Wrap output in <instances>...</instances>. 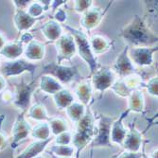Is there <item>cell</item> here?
<instances>
[{
  "instance_id": "6da1fadb",
  "label": "cell",
  "mask_w": 158,
  "mask_h": 158,
  "mask_svg": "<svg viewBox=\"0 0 158 158\" xmlns=\"http://www.w3.org/2000/svg\"><path fill=\"white\" fill-rule=\"evenodd\" d=\"M119 36L128 43V46H134L135 48L151 47L157 45L158 37L145 20L138 15H135L134 18L129 22L119 33Z\"/></svg>"
},
{
  "instance_id": "7a4b0ae2",
  "label": "cell",
  "mask_w": 158,
  "mask_h": 158,
  "mask_svg": "<svg viewBox=\"0 0 158 158\" xmlns=\"http://www.w3.org/2000/svg\"><path fill=\"white\" fill-rule=\"evenodd\" d=\"M95 118L88 107L85 110L82 118L77 123V130L72 137V146L75 149V158H80L81 152L90 145L96 135Z\"/></svg>"
},
{
  "instance_id": "3957f363",
  "label": "cell",
  "mask_w": 158,
  "mask_h": 158,
  "mask_svg": "<svg viewBox=\"0 0 158 158\" xmlns=\"http://www.w3.org/2000/svg\"><path fill=\"white\" fill-rule=\"evenodd\" d=\"M64 27L70 32V34L73 36L75 44H76L77 52L81 58L86 63V64L88 65L90 69V74L92 75L99 68V64H98L96 56L94 55L91 49L88 37L81 31L77 30V28L71 27L67 24H64Z\"/></svg>"
},
{
  "instance_id": "277c9868",
  "label": "cell",
  "mask_w": 158,
  "mask_h": 158,
  "mask_svg": "<svg viewBox=\"0 0 158 158\" xmlns=\"http://www.w3.org/2000/svg\"><path fill=\"white\" fill-rule=\"evenodd\" d=\"M44 75H49L56 79L61 84H68L80 78L77 66H65L57 63H49L43 67Z\"/></svg>"
},
{
  "instance_id": "5b68a950",
  "label": "cell",
  "mask_w": 158,
  "mask_h": 158,
  "mask_svg": "<svg viewBox=\"0 0 158 158\" xmlns=\"http://www.w3.org/2000/svg\"><path fill=\"white\" fill-rule=\"evenodd\" d=\"M36 90V81L26 82L24 79L15 85V94L13 96L12 103L22 113H27L31 106V97Z\"/></svg>"
},
{
  "instance_id": "8992f818",
  "label": "cell",
  "mask_w": 158,
  "mask_h": 158,
  "mask_svg": "<svg viewBox=\"0 0 158 158\" xmlns=\"http://www.w3.org/2000/svg\"><path fill=\"white\" fill-rule=\"evenodd\" d=\"M37 69V64L26 59H16L13 61H6L0 64V75L6 78L20 76L24 73L33 75Z\"/></svg>"
},
{
  "instance_id": "52a82bcc",
  "label": "cell",
  "mask_w": 158,
  "mask_h": 158,
  "mask_svg": "<svg viewBox=\"0 0 158 158\" xmlns=\"http://www.w3.org/2000/svg\"><path fill=\"white\" fill-rule=\"evenodd\" d=\"M114 118L102 114L98 118V125L96 130V135L90 143L91 148H111L112 143L110 140L111 128L114 121Z\"/></svg>"
},
{
  "instance_id": "ba28073f",
  "label": "cell",
  "mask_w": 158,
  "mask_h": 158,
  "mask_svg": "<svg viewBox=\"0 0 158 158\" xmlns=\"http://www.w3.org/2000/svg\"><path fill=\"white\" fill-rule=\"evenodd\" d=\"M26 113L20 112L16 117L14 123L11 128L10 134V148L11 150H15L21 143H23L28 136L31 135L32 127L28 123L26 118Z\"/></svg>"
},
{
  "instance_id": "9c48e42d",
  "label": "cell",
  "mask_w": 158,
  "mask_h": 158,
  "mask_svg": "<svg viewBox=\"0 0 158 158\" xmlns=\"http://www.w3.org/2000/svg\"><path fill=\"white\" fill-rule=\"evenodd\" d=\"M57 50V64H61L64 61H71L76 55L77 48L73 36L70 33L63 34L55 42Z\"/></svg>"
},
{
  "instance_id": "30bf717a",
  "label": "cell",
  "mask_w": 158,
  "mask_h": 158,
  "mask_svg": "<svg viewBox=\"0 0 158 158\" xmlns=\"http://www.w3.org/2000/svg\"><path fill=\"white\" fill-rule=\"evenodd\" d=\"M112 4H113V1L105 9L92 6L89 10L83 12L81 14V21H80L81 27L86 31H91L94 28L98 27L99 24L102 23V21L103 20L105 13L107 12V9Z\"/></svg>"
},
{
  "instance_id": "8fae6325",
  "label": "cell",
  "mask_w": 158,
  "mask_h": 158,
  "mask_svg": "<svg viewBox=\"0 0 158 158\" xmlns=\"http://www.w3.org/2000/svg\"><path fill=\"white\" fill-rule=\"evenodd\" d=\"M158 47H140L129 48L128 55L134 64L144 67L150 66L153 64V56L157 52Z\"/></svg>"
},
{
  "instance_id": "7c38bea8",
  "label": "cell",
  "mask_w": 158,
  "mask_h": 158,
  "mask_svg": "<svg viewBox=\"0 0 158 158\" xmlns=\"http://www.w3.org/2000/svg\"><path fill=\"white\" fill-rule=\"evenodd\" d=\"M91 81L94 89L102 94L110 89L113 83L116 81V74L109 67H99L92 74Z\"/></svg>"
},
{
  "instance_id": "4fadbf2b",
  "label": "cell",
  "mask_w": 158,
  "mask_h": 158,
  "mask_svg": "<svg viewBox=\"0 0 158 158\" xmlns=\"http://www.w3.org/2000/svg\"><path fill=\"white\" fill-rule=\"evenodd\" d=\"M129 48H130L129 46H126L124 48V49L118 56V58L114 61L113 67H112L113 72L114 74L118 75L120 79L126 78L128 76L135 73V64L132 63L130 57L128 55Z\"/></svg>"
},
{
  "instance_id": "5bb4252c",
  "label": "cell",
  "mask_w": 158,
  "mask_h": 158,
  "mask_svg": "<svg viewBox=\"0 0 158 158\" xmlns=\"http://www.w3.org/2000/svg\"><path fill=\"white\" fill-rule=\"evenodd\" d=\"M143 143V135L137 130L135 124L130 125V129L127 131L126 136L123 140L122 147L125 151L132 152H139Z\"/></svg>"
},
{
  "instance_id": "9a60e30c",
  "label": "cell",
  "mask_w": 158,
  "mask_h": 158,
  "mask_svg": "<svg viewBox=\"0 0 158 158\" xmlns=\"http://www.w3.org/2000/svg\"><path fill=\"white\" fill-rule=\"evenodd\" d=\"M41 18H33L30 16L26 10L15 9L13 15V24L18 33L22 34L23 32L28 31L35 25V23Z\"/></svg>"
},
{
  "instance_id": "2e32d148",
  "label": "cell",
  "mask_w": 158,
  "mask_h": 158,
  "mask_svg": "<svg viewBox=\"0 0 158 158\" xmlns=\"http://www.w3.org/2000/svg\"><path fill=\"white\" fill-rule=\"evenodd\" d=\"M128 110L122 112L120 114V116L114 119V121L112 124V128H111V135H110V140L112 144H117L121 146L123 140L126 136L127 134V129L124 127L123 125V120L125 118H127V116L129 114Z\"/></svg>"
},
{
  "instance_id": "e0dca14e",
  "label": "cell",
  "mask_w": 158,
  "mask_h": 158,
  "mask_svg": "<svg viewBox=\"0 0 158 158\" xmlns=\"http://www.w3.org/2000/svg\"><path fill=\"white\" fill-rule=\"evenodd\" d=\"M53 139L54 138L50 137L46 140H35L25 148L15 158H35L46 151Z\"/></svg>"
},
{
  "instance_id": "ac0fdd59",
  "label": "cell",
  "mask_w": 158,
  "mask_h": 158,
  "mask_svg": "<svg viewBox=\"0 0 158 158\" xmlns=\"http://www.w3.org/2000/svg\"><path fill=\"white\" fill-rule=\"evenodd\" d=\"M46 54V46L37 40H32L26 47H24V53L26 60L30 62H38L44 59Z\"/></svg>"
},
{
  "instance_id": "d6986e66",
  "label": "cell",
  "mask_w": 158,
  "mask_h": 158,
  "mask_svg": "<svg viewBox=\"0 0 158 158\" xmlns=\"http://www.w3.org/2000/svg\"><path fill=\"white\" fill-rule=\"evenodd\" d=\"M24 53V45L17 40L13 42H7L4 48L0 50V56L4 57L8 61L19 59Z\"/></svg>"
},
{
  "instance_id": "ffe728a7",
  "label": "cell",
  "mask_w": 158,
  "mask_h": 158,
  "mask_svg": "<svg viewBox=\"0 0 158 158\" xmlns=\"http://www.w3.org/2000/svg\"><path fill=\"white\" fill-rule=\"evenodd\" d=\"M41 31L49 42H56L63 35L62 25L55 20H49L43 24L41 27Z\"/></svg>"
},
{
  "instance_id": "44dd1931",
  "label": "cell",
  "mask_w": 158,
  "mask_h": 158,
  "mask_svg": "<svg viewBox=\"0 0 158 158\" xmlns=\"http://www.w3.org/2000/svg\"><path fill=\"white\" fill-rule=\"evenodd\" d=\"M89 43L94 55L106 53L112 48V43L109 41V39L99 34H95L91 36V38L89 39Z\"/></svg>"
},
{
  "instance_id": "7402d4cb",
  "label": "cell",
  "mask_w": 158,
  "mask_h": 158,
  "mask_svg": "<svg viewBox=\"0 0 158 158\" xmlns=\"http://www.w3.org/2000/svg\"><path fill=\"white\" fill-rule=\"evenodd\" d=\"M75 94L80 100V102L84 106L89 105L92 95H93V87L91 81H81L75 88Z\"/></svg>"
},
{
  "instance_id": "603a6c76",
  "label": "cell",
  "mask_w": 158,
  "mask_h": 158,
  "mask_svg": "<svg viewBox=\"0 0 158 158\" xmlns=\"http://www.w3.org/2000/svg\"><path fill=\"white\" fill-rule=\"evenodd\" d=\"M39 87L44 93L52 96L64 88L58 81L49 75L41 76L39 81Z\"/></svg>"
},
{
  "instance_id": "cb8c5ba5",
  "label": "cell",
  "mask_w": 158,
  "mask_h": 158,
  "mask_svg": "<svg viewBox=\"0 0 158 158\" xmlns=\"http://www.w3.org/2000/svg\"><path fill=\"white\" fill-rule=\"evenodd\" d=\"M145 108V100L144 95L142 91L137 89L131 93V95L128 97V111L140 114L144 111Z\"/></svg>"
},
{
  "instance_id": "d4e9b609",
  "label": "cell",
  "mask_w": 158,
  "mask_h": 158,
  "mask_svg": "<svg viewBox=\"0 0 158 158\" xmlns=\"http://www.w3.org/2000/svg\"><path fill=\"white\" fill-rule=\"evenodd\" d=\"M53 102L58 109L65 110L69 105L75 102V98L69 90L63 88L62 90L53 95Z\"/></svg>"
},
{
  "instance_id": "484cf974",
  "label": "cell",
  "mask_w": 158,
  "mask_h": 158,
  "mask_svg": "<svg viewBox=\"0 0 158 158\" xmlns=\"http://www.w3.org/2000/svg\"><path fill=\"white\" fill-rule=\"evenodd\" d=\"M27 117L39 122L48 121L49 119L48 113L42 103L32 104L27 111Z\"/></svg>"
},
{
  "instance_id": "4316f807",
  "label": "cell",
  "mask_w": 158,
  "mask_h": 158,
  "mask_svg": "<svg viewBox=\"0 0 158 158\" xmlns=\"http://www.w3.org/2000/svg\"><path fill=\"white\" fill-rule=\"evenodd\" d=\"M31 136L36 140H46L51 137L50 128L48 121L39 122L31 129Z\"/></svg>"
},
{
  "instance_id": "83f0119b",
  "label": "cell",
  "mask_w": 158,
  "mask_h": 158,
  "mask_svg": "<svg viewBox=\"0 0 158 158\" xmlns=\"http://www.w3.org/2000/svg\"><path fill=\"white\" fill-rule=\"evenodd\" d=\"M66 114L67 117L70 118V120L74 122V123H78L82 117L85 114V106L83 104H81V102H74L71 105H69L66 109Z\"/></svg>"
},
{
  "instance_id": "f1b7e54d",
  "label": "cell",
  "mask_w": 158,
  "mask_h": 158,
  "mask_svg": "<svg viewBox=\"0 0 158 158\" xmlns=\"http://www.w3.org/2000/svg\"><path fill=\"white\" fill-rule=\"evenodd\" d=\"M48 123L50 128L51 135H58L64 132L68 131V124L67 122L59 117H54V118H49L48 120Z\"/></svg>"
},
{
  "instance_id": "f546056e",
  "label": "cell",
  "mask_w": 158,
  "mask_h": 158,
  "mask_svg": "<svg viewBox=\"0 0 158 158\" xmlns=\"http://www.w3.org/2000/svg\"><path fill=\"white\" fill-rule=\"evenodd\" d=\"M49 152L52 154L56 155V157H73L75 154V149L71 145H53L49 148Z\"/></svg>"
},
{
  "instance_id": "4dcf8cb0",
  "label": "cell",
  "mask_w": 158,
  "mask_h": 158,
  "mask_svg": "<svg viewBox=\"0 0 158 158\" xmlns=\"http://www.w3.org/2000/svg\"><path fill=\"white\" fill-rule=\"evenodd\" d=\"M111 90L114 94H117L118 96H119L121 98H128L129 96L131 95V93L133 92V90H131L127 86L124 80L120 79V78L118 81L116 80V81L113 83V85L111 86Z\"/></svg>"
},
{
  "instance_id": "1f68e13d",
  "label": "cell",
  "mask_w": 158,
  "mask_h": 158,
  "mask_svg": "<svg viewBox=\"0 0 158 158\" xmlns=\"http://www.w3.org/2000/svg\"><path fill=\"white\" fill-rule=\"evenodd\" d=\"M125 83L127 84V86L131 90L135 91V90H137L139 89L142 86H144L145 87V83L143 81V80L141 79V77L139 75H137L136 73L133 74V75H130L126 78H123Z\"/></svg>"
},
{
  "instance_id": "d6a6232c",
  "label": "cell",
  "mask_w": 158,
  "mask_h": 158,
  "mask_svg": "<svg viewBox=\"0 0 158 158\" xmlns=\"http://www.w3.org/2000/svg\"><path fill=\"white\" fill-rule=\"evenodd\" d=\"M26 11L27 12L28 15L33 18H42L43 14L45 12V10L43 5L39 1H35V2H31L27 6Z\"/></svg>"
},
{
  "instance_id": "836d02e7",
  "label": "cell",
  "mask_w": 158,
  "mask_h": 158,
  "mask_svg": "<svg viewBox=\"0 0 158 158\" xmlns=\"http://www.w3.org/2000/svg\"><path fill=\"white\" fill-rule=\"evenodd\" d=\"M72 137H73L72 133L66 131L58 135H56L53 141L55 142V145L68 146V145H71V143H72Z\"/></svg>"
},
{
  "instance_id": "e575fe53",
  "label": "cell",
  "mask_w": 158,
  "mask_h": 158,
  "mask_svg": "<svg viewBox=\"0 0 158 158\" xmlns=\"http://www.w3.org/2000/svg\"><path fill=\"white\" fill-rule=\"evenodd\" d=\"M92 0H77L74 1V10L77 13H83L93 6Z\"/></svg>"
},
{
  "instance_id": "d590c367",
  "label": "cell",
  "mask_w": 158,
  "mask_h": 158,
  "mask_svg": "<svg viewBox=\"0 0 158 158\" xmlns=\"http://www.w3.org/2000/svg\"><path fill=\"white\" fill-rule=\"evenodd\" d=\"M145 87L151 96L157 98V96H158V77L155 76V77L152 78L148 81V83L145 84Z\"/></svg>"
},
{
  "instance_id": "8d00e7d4",
  "label": "cell",
  "mask_w": 158,
  "mask_h": 158,
  "mask_svg": "<svg viewBox=\"0 0 158 158\" xmlns=\"http://www.w3.org/2000/svg\"><path fill=\"white\" fill-rule=\"evenodd\" d=\"M3 119H4V116H0V152L5 151L9 145V137L6 135V134L2 131V129H1Z\"/></svg>"
},
{
  "instance_id": "74e56055",
  "label": "cell",
  "mask_w": 158,
  "mask_h": 158,
  "mask_svg": "<svg viewBox=\"0 0 158 158\" xmlns=\"http://www.w3.org/2000/svg\"><path fill=\"white\" fill-rule=\"evenodd\" d=\"M142 157V152H128L124 151L119 154L114 155L112 158H141Z\"/></svg>"
},
{
  "instance_id": "f35d334b",
  "label": "cell",
  "mask_w": 158,
  "mask_h": 158,
  "mask_svg": "<svg viewBox=\"0 0 158 158\" xmlns=\"http://www.w3.org/2000/svg\"><path fill=\"white\" fill-rule=\"evenodd\" d=\"M66 18H67V14H66L65 10H63V9H61V8L57 10L56 12L54 13V20H55L56 22L60 23V24H61V23L64 24Z\"/></svg>"
},
{
  "instance_id": "ab89813d",
  "label": "cell",
  "mask_w": 158,
  "mask_h": 158,
  "mask_svg": "<svg viewBox=\"0 0 158 158\" xmlns=\"http://www.w3.org/2000/svg\"><path fill=\"white\" fill-rule=\"evenodd\" d=\"M31 1L30 0H13L12 4L15 9H21V10H27V6L31 4Z\"/></svg>"
},
{
  "instance_id": "60d3db41",
  "label": "cell",
  "mask_w": 158,
  "mask_h": 158,
  "mask_svg": "<svg viewBox=\"0 0 158 158\" xmlns=\"http://www.w3.org/2000/svg\"><path fill=\"white\" fill-rule=\"evenodd\" d=\"M32 40H34V37L33 35L31 33V32H28V31H26V32H23L21 34V37H20V40H18L21 44H28L30 42H31Z\"/></svg>"
},
{
  "instance_id": "b9f144b4",
  "label": "cell",
  "mask_w": 158,
  "mask_h": 158,
  "mask_svg": "<svg viewBox=\"0 0 158 158\" xmlns=\"http://www.w3.org/2000/svg\"><path fill=\"white\" fill-rule=\"evenodd\" d=\"M66 0H55V1H52L51 2V6L50 8L53 10H57L58 9H60L61 6L66 4Z\"/></svg>"
},
{
  "instance_id": "7bdbcfd3",
  "label": "cell",
  "mask_w": 158,
  "mask_h": 158,
  "mask_svg": "<svg viewBox=\"0 0 158 158\" xmlns=\"http://www.w3.org/2000/svg\"><path fill=\"white\" fill-rule=\"evenodd\" d=\"M39 2L43 5V7H44L45 11H48V10H50V6H51V2H52L50 0H41Z\"/></svg>"
},
{
  "instance_id": "ee69618b",
  "label": "cell",
  "mask_w": 158,
  "mask_h": 158,
  "mask_svg": "<svg viewBox=\"0 0 158 158\" xmlns=\"http://www.w3.org/2000/svg\"><path fill=\"white\" fill-rule=\"evenodd\" d=\"M7 42L8 41H7L6 36L4 35V33L2 31H0V50L4 48V46L7 44Z\"/></svg>"
},
{
  "instance_id": "f6af8a7d",
  "label": "cell",
  "mask_w": 158,
  "mask_h": 158,
  "mask_svg": "<svg viewBox=\"0 0 158 158\" xmlns=\"http://www.w3.org/2000/svg\"><path fill=\"white\" fill-rule=\"evenodd\" d=\"M7 86V81H6V79L4 77H2L0 75V93H3L5 88Z\"/></svg>"
},
{
  "instance_id": "bcb514c9",
  "label": "cell",
  "mask_w": 158,
  "mask_h": 158,
  "mask_svg": "<svg viewBox=\"0 0 158 158\" xmlns=\"http://www.w3.org/2000/svg\"><path fill=\"white\" fill-rule=\"evenodd\" d=\"M157 152H158L157 148H154V149H153L152 152H150V153L147 154V155H148L149 158H158V157H157Z\"/></svg>"
},
{
  "instance_id": "7dc6e473",
  "label": "cell",
  "mask_w": 158,
  "mask_h": 158,
  "mask_svg": "<svg viewBox=\"0 0 158 158\" xmlns=\"http://www.w3.org/2000/svg\"><path fill=\"white\" fill-rule=\"evenodd\" d=\"M141 158H149L148 155H147V153L144 152V148H143V150H142V157Z\"/></svg>"
},
{
  "instance_id": "c3c4849f",
  "label": "cell",
  "mask_w": 158,
  "mask_h": 158,
  "mask_svg": "<svg viewBox=\"0 0 158 158\" xmlns=\"http://www.w3.org/2000/svg\"><path fill=\"white\" fill-rule=\"evenodd\" d=\"M35 158H46V157H44V156H42V155H39V156H37V157H35Z\"/></svg>"
},
{
  "instance_id": "681fc988",
  "label": "cell",
  "mask_w": 158,
  "mask_h": 158,
  "mask_svg": "<svg viewBox=\"0 0 158 158\" xmlns=\"http://www.w3.org/2000/svg\"><path fill=\"white\" fill-rule=\"evenodd\" d=\"M55 158H73V157H55Z\"/></svg>"
},
{
  "instance_id": "f907efd6",
  "label": "cell",
  "mask_w": 158,
  "mask_h": 158,
  "mask_svg": "<svg viewBox=\"0 0 158 158\" xmlns=\"http://www.w3.org/2000/svg\"><path fill=\"white\" fill-rule=\"evenodd\" d=\"M90 158H93V154H91V155H90Z\"/></svg>"
},
{
  "instance_id": "816d5d0a",
  "label": "cell",
  "mask_w": 158,
  "mask_h": 158,
  "mask_svg": "<svg viewBox=\"0 0 158 158\" xmlns=\"http://www.w3.org/2000/svg\"><path fill=\"white\" fill-rule=\"evenodd\" d=\"M0 64H1V63H0Z\"/></svg>"
}]
</instances>
